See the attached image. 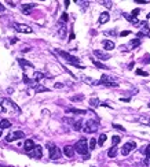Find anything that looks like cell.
Wrapping results in <instances>:
<instances>
[{"mask_svg": "<svg viewBox=\"0 0 150 167\" xmlns=\"http://www.w3.org/2000/svg\"><path fill=\"white\" fill-rule=\"evenodd\" d=\"M147 18H150V14H149V15H147Z\"/></svg>", "mask_w": 150, "mask_h": 167, "instance_id": "cell-49", "label": "cell"}, {"mask_svg": "<svg viewBox=\"0 0 150 167\" xmlns=\"http://www.w3.org/2000/svg\"><path fill=\"white\" fill-rule=\"evenodd\" d=\"M29 156L33 158V159H40V158L43 156V148L40 145H36L30 152H29Z\"/></svg>", "mask_w": 150, "mask_h": 167, "instance_id": "cell-9", "label": "cell"}, {"mask_svg": "<svg viewBox=\"0 0 150 167\" xmlns=\"http://www.w3.org/2000/svg\"><path fill=\"white\" fill-rule=\"evenodd\" d=\"M1 132H3V130H1V129H0V137H1Z\"/></svg>", "mask_w": 150, "mask_h": 167, "instance_id": "cell-48", "label": "cell"}, {"mask_svg": "<svg viewBox=\"0 0 150 167\" xmlns=\"http://www.w3.org/2000/svg\"><path fill=\"white\" fill-rule=\"evenodd\" d=\"M11 126V122L8 121V119H1L0 121V129L3 130V129H8Z\"/></svg>", "mask_w": 150, "mask_h": 167, "instance_id": "cell-24", "label": "cell"}, {"mask_svg": "<svg viewBox=\"0 0 150 167\" xmlns=\"http://www.w3.org/2000/svg\"><path fill=\"white\" fill-rule=\"evenodd\" d=\"M138 122L142 125H146V126H150V118L146 117V115H140V117L138 118Z\"/></svg>", "mask_w": 150, "mask_h": 167, "instance_id": "cell-19", "label": "cell"}, {"mask_svg": "<svg viewBox=\"0 0 150 167\" xmlns=\"http://www.w3.org/2000/svg\"><path fill=\"white\" fill-rule=\"evenodd\" d=\"M95 145H97V140L91 139L89 140V149H95Z\"/></svg>", "mask_w": 150, "mask_h": 167, "instance_id": "cell-33", "label": "cell"}, {"mask_svg": "<svg viewBox=\"0 0 150 167\" xmlns=\"http://www.w3.org/2000/svg\"><path fill=\"white\" fill-rule=\"evenodd\" d=\"M62 86H64L62 84H55V88H62Z\"/></svg>", "mask_w": 150, "mask_h": 167, "instance_id": "cell-46", "label": "cell"}, {"mask_svg": "<svg viewBox=\"0 0 150 167\" xmlns=\"http://www.w3.org/2000/svg\"><path fill=\"white\" fill-rule=\"evenodd\" d=\"M18 62H19V64L24 67V71H25L26 69H33V64L29 63V62L25 61V59H18Z\"/></svg>", "mask_w": 150, "mask_h": 167, "instance_id": "cell-15", "label": "cell"}, {"mask_svg": "<svg viewBox=\"0 0 150 167\" xmlns=\"http://www.w3.org/2000/svg\"><path fill=\"white\" fill-rule=\"evenodd\" d=\"M88 149H89V147L87 145V139H80L75 144V151L77 153H80V155L88 156Z\"/></svg>", "mask_w": 150, "mask_h": 167, "instance_id": "cell-2", "label": "cell"}, {"mask_svg": "<svg viewBox=\"0 0 150 167\" xmlns=\"http://www.w3.org/2000/svg\"><path fill=\"white\" fill-rule=\"evenodd\" d=\"M61 22H62V23H64V22H68V14H66V12H64V14H62Z\"/></svg>", "mask_w": 150, "mask_h": 167, "instance_id": "cell-37", "label": "cell"}, {"mask_svg": "<svg viewBox=\"0 0 150 167\" xmlns=\"http://www.w3.org/2000/svg\"><path fill=\"white\" fill-rule=\"evenodd\" d=\"M4 10H6V7H4L1 3H0V11H4Z\"/></svg>", "mask_w": 150, "mask_h": 167, "instance_id": "cell-45", "label": "cell"}, {"mask_svg": "<svg viewBox=\"0 0 150 167\" xmlns=\"http://www.w3.org/2000/svg\"><path fill=\"white\" fill-rule=\"evenodd\" d=\"M116 155H117V148H116V147H112L110 149L107 151V156L109 158H116Z\"/></svg>", "mask_w": 150, "mask_h": 167, "instance_id": "cell-27", "label": "cell"}, {"mask_svg": "<svg viewBox=\"0 0 150 167\" xmlns=\"http://www.w3.org/2000/svg\"><path fill=\"white\" fill-rule=\"evenodd\" d=\"M33 88H35V92L36 93H39V92H50V89L46 88V86H43V85H40L39 82H37V84H36Z\"/></svg>", "mask_w": 150, "mask_h": 167, "instance_id": "cell-18", "label": "cell"}, {"mask_svg": "<svg viewBox=\"0 0 150 167\" xmlns=\"http://www.w3.org/2000/svg\"><path fill=\"white\" fill-rule=\"evenodd\" d=\"M128 34H129V30H124V32H121L120 36H121V37H125V36H128Z\"/></svg>", "mask_w": 150, "mask_h": 167, "instance_id": "cell-43", "label": "cell"}, {"mask_svg": "<svg viewBox=\"0 0 150 167\" xmlns=\"http://www.w3.org/2000/svg\"><path fill=\"white\" fill-rule=\"evenodd\" d=\"M58 53H59V55H61L62 58H65V59H66V62H68V63L73 64V66H76V67L84 69V66H83V64L80 63V61H79V59H77V58H76V56H72L70 53L65 52V51H58Z\"/></svg>", "mask_w": 150, "mask_h": 167, "instance_id": "cell-3", "label": "cell"}, {"mask_svg": "<svg viewBox=\"0 0 150 167\" xmlns=\"http://www.w3.org/2000/svg\"><path fill=\"white\" fill-rule=\"evenodd\" d=\"M58 33H59V36H61V37H65V36H66V28H65V25L64 23H59V28H58Z\"/></svg>", "mask_w": 150, "mask_h": 167, "instance_id": "cell-25", "label": "cell"}, {"mask_svg": "<svg viewBox=\"0 0 150 167\" xmlns=\"http://www.w3.org/2000/svg\"><path fill=\"white\" fill-rule=\"evenodd\" d=\"M145 153H146V160H145V163L149 164V163H150V145L146 147V149H145Z\"/></svg>", "mask_w": 150, "mask_h": 167, "instance_id": "cell-28", "label": "cell"}, {"mask_svg": "<svg viewBox=\"0 0 150 167\" xmlns=\"http://www.w3.org/2000/svg\"><path fill=\"white\" fill-rule=\"evenodd\" d=\"M135 148H136V144H135V142H134V141H129V142H127V144H124V145H123L121 153L124 155V156H127V155H128V153L131 152L132 149H135Z\"/></svg>", "mask_w": 150, "mask_h": 167, "instance_id": "cell-10", "label": "cell"}, {"mask_svg": "<svg viewBox=\"0 0 150 167\" xmlns=\"http://www.w3.org/2000/svg\"><path fill=\"white\" fill-rule=\"evenodd\" d=\"M120 141H121V139H120L118 136H113V137H112V142H113V147H116Z\"/></svg>", "mask_w": 150, "mask_h": 167, "instance_id": "cell-31", "label": "cell"}, {"mask_svg": "<svg viewBox=\"0 0 150 167\" xmlns=\"http://www.w3.org/2000/svg\"><path fill=\"white\" fill-rule=\"evenodd\" d=\"M139 44H140V40H139V39L131 40V41H129V47H138Z\"/></svg>", "mask_w": 150, "mask_h": 167, "instance_id": "cell-32", "label": "cell"}, {"mask_svg": "<svg viewBox=\"0 0 150 167\" xmlns=\"http://www.w3.org/2000/svg\"><path fill=\"white\" fill-rule=\"evenodd\" d=\"M75 147H70V145H66L64 148V153H65V156H68V158H73V155H75Z\"/></svg>", "mask_w": 150, "mask_h": 167, "instance_id": "cell-12", "label": "cell"}, {"mask_svg": "<svg viewBox=\"0 0 150 167\" xmlns=\"http://www.w3.org/2000/svg\"><path fill=\"white\" fill-rule=\"evenodd\" d=\"M35 7H36V4H33V3H30V4H24V6H22V12L28 15V14H30V11H32Z\"/></svg>", "mask_w": 150, "mask_h": 167, "instance_id": "cell-14", "label": "cell"}, {"mask_svg": "<svg viewBox=\"0 0 150 167\" xmlns=\"http://www.w3.org/2000/svg\"><path fill=\"white\" fill-rule=\"evenodd\" d=\"M92 62H94V64H95L97 67H99V69H103V70H109V67H107L106 64L100 63V62H98V61H92Z\"/></svg>", "mask_w": 150, "mask_h": 167, "instance_id": "cell-29", "label": "cell"}, {"mask_svg": "<svg viewBox=\"0 0 150 167\" xmlns=\"http://www.w3.org/2000/svg\"><path fill=\"white\" fill-rule=\"evenodd\" d=\"M136 74L138 75H147V73L146 71H143V70H140V69H138V70H136Z\"/></svg>", "mask_w": 150, "mask_h": 167, "instance_id": "cell-39", "label": "cell"}, {"mask_svg": "<svg viewBox=\"0 0 150 167\" xmlns=\"http://www.w3.org/2000/svg\"><path fill=\"white\" fill-rule=\"evenodd\" d=\"M109 19H110V17H109V14H107V12H102V14L99 15V23H100V25L106 23Z\"/></svg>", "mask_w": 150, "mask_h": 167, "instance_id": "cell-22", "label": "cell"}, {"mask_svg": "<svg viewBox=\"0 0 150 167\" xmlns=\"http://www.w3.org/2000/svg\"><path fill=\"white\" fill-rule=\"evenodd\" d=\"M76 3H79V4H83V10H86L87 6H88V1H76Z\"/></svg>", "mask_w": 150, "mask_h": 167, "instance_id": "cell-38", "label": "cell"}, {"mask_svg": "<svg viewBox=\"0 0 150 167\" xmlns=\"http://www.w3.org/2000/svg\"><path fill=\"white\" fill-rule=\"evenodd\" d=\"M66 112H69V114H77V115L87 114L86 110H77V108H68V110H66Z\"/></svg>", "mask_w": 150, "mask_h": 167, "instance_id": "cell-17", "label": "cell"}, {"mask_svg": "<svg viewBox=\"0 0 150 167\" xmlns=\"http://www.w3.org/2000/svg\"><path fill=\"white\" fill-rule=\"evenodd\" d=\"M123 15H124L125 19H127V21H129L131 23H134V25H139V21H138V18L132 17L131 14H123Z\"/></svg>", "mask_w": 150, "mask_h": 167, "instance_id": "cell-16", "label": "cell"}, {"mask_svg": "<svg viewBox=\"0 0 150 167\" xmlns=\"http://www.w3.org/2000/svg\"><path fill=\"white\" fill-rule=\"evenodd\" d=\"M84 99V96H83V95H77V96H73L72 97V101H79V100H83Z\"/></svg>", "mask_w": 150, "mask_h": 167, "instance_id": "cell-34", "label": "cell"}, {"mask_svg": "<svg viewBox=\"0 0 150 167\" xmlns=\"http://www.w3.org/2000/svg\"><path fill=\"white\" fill-rule=\"evenodd\" d=\"M102 106V103L99 101V99H97V97H92V99L89 100V107H92V108H97V107Z\"/></svg>", "mask_w": 150, "mask_h": 167, "instance_id": "cell-23", "label": "cell"}, {"mask_svg": "<svg viewBox=\"0 0 150 167\" xmlns=\"http://www.w3.org/2000/svg\"><path fill=\"white\" fill-rule=\"evenodd\" d=\"M81 79H83V81H86L88 85H99V84H100V81H95V79L88 78V77H86V75H83Z\"/></svg>", "mask_w": 150, "mask_h": 167, "instance_id": "cell-20", "label": "cell"}, {"mask_svg": "<svg viewBox=\"0 0 150 167\" xmlns=\"http://www.w3.org/2000/svg\"><path fill=\"white\" fill-rule=\"evenodd\" d=\"M0 112H4V108H3V97H0Z\"/></svg>", "mask_w": 150, "mask_h": 167, "instance_id": "cell-41", "label": "cell"}, {"mask_svg": "<svg viewBox=\"0 0 150 167\" xmlns=\"http://www.w3.org/2000/svg\"><path fill=\"white\" fill-rule=\"evenodd\" d=\"M138 14H139V8H136V10H134V11H132V14H131V15L136 18V15H138Z\"/></svg>", "mask_w": 150, "mask_h": 167, "instance_id": "cell-42", "label": "cell"}, {"mask_svg": "<svg viewBox=\"0 0 150 167\" xmlns=\"http://www.w3.org/2000/svg\"><path fill=\"white\" fill-rule=\"evenodd\" d=\"M99 129V123L98 121H94V119H89V121L86 122V126L83 128V130L86 133H95Z\"/></svg>", "mask_w": 150, "mask_h": 167, "instance_id": "cell-4", "label": "cell"}, {"mask_svg": "<svg viewBox=\"0 0 150 167\" xmlns=\"http://www.w3.org/2000/svg\"><path fill=\"white\" fill-rule=\"evenodd\" d=\"M147 106H149V108H150V103H149V104H147Z\"/></svg>", "mask_w": 150, "mask_h": 167, "instance_id": "cell-50", "label": "cell"}, {"mask_svg": "<svg viewBox=\"0 0 150 167\" xmlns=\"http://www.w3.org/2000/svg\"><path fill=\"white\" fill-rule=\"evenodd\" d=\"M48 151H50V159L52 160H57V159H61V151L59 148L54 145V144H48Z\"/></svg>", "mask_w": 150, "mask_h": 167, "instance_id": "cell-5", "label": "cell"}, {"mask_svg": "<svg viewBox=\"0 0 150 167\" xmlns=\"http://www.w3.org/2000/svg\"><path fill=\"white\" fill-rule=\"evenodd\" d=\"M113 128H115V129H117V130H120V132H125V129L123 128V126H120V125H117V123H115V125H113Z\"/></svg>", "mask_w": 150, "mask_h": 167, "instance_id": "cell-36", "label": "cell"}, {"mask_svg": "<svg viewBox=\"0 0 150 167\" xmlns=\"http://www.w3.org/2000/svg\"><path fill=\"white\" fill-rule=\"evenodd\" d=\"M3 108L4 112H10V114H21V108L11 101L10 99H3Z\"/></svg>", "mask_w": 150, "mask_h": 167, "instance_id": "cell-1", "label": "cell"}, {"mask_svg": "<svg viewBox=\"0 0 150 167\" xmlns=\"http://www.w3.org/2000/svg\"><path fill=\"white\" fill-rule=\"evenodd\" d=\"M73 129H75L76 132L81 130V129H83V121H81V119H79V121H76L75 123H73Z\"/></svg>", "mask_w": 150, "mask_h": 167, "instance_id": "cell-26", "label": "cell"}, {"mask_svg": "<svg viewBox=\"0 0 150 167\" xmlns=\"http://www.w3.org/2000/svg\"><path fill=\"white\" fill-rule=\"evenodd\" d=\"M100 84L105 86H118V82L115 81V78H112L110 75L103 74L100 77Z\"/></svg>", "mask_w": 150, "mask_h": 167, "instance_id": "cell-6", "label": "cell"}, {"mask_svg": "<svg viewBox=\"0 0 150 167\" xmlns=\"http://www.w3.org/2000/svg\"><path fill=\"white\" fill-rule=\"evenodd\" d=\"M94 53H95V56H98L99 59H102V61H107V59L110 58V53L102 52V51H99V50H95L94 51Z\"/></svg>", "mask_w": 150, "mask_h": 167, "instance_id": "cell-11", "label": "cell"}, {"mask_svg": "<svg viewBox=\"0 0 150 167\" xmlns=\"http://www.w3.org/2000/svg\"><path fill=\"white\" fill-rule=\"evenodd\" d=\"M22 137H25V134H24V132H21V130H17V132H13L10 133V134L6 137V141L7 142H11V141H17V140L22 139Z\"/></svg>", "mask_w": 150, "mask_h": 167, "instance_id": "cell-8", "label": "cell"}, {"mask_svg": "<svg viewBox=\"0 0 150 167\" xmlns=\"http://www.w3.org/2000/svg\"><path fill=\"white\" fill-rule=\"evenodd\" d=\"M103 48L106 51H112L113 48H115V43H113V41H110V40H105V41H103Z\"/></svg>", "mask_w": 150, "mask_h": 167, "instance_id": "cell-21", "label": "cell"}, {"mask_svg": "<svg viewBox=\"0 0 150 167\" xmlns=\"http://www.w3.org/2000/svg\"><path fill=\"white\" fill-rule=\"evenodd\" d=\"M35 142H33L32 141V140H26V141H25V144H24V149H25L26 151V152H30V151H32L33 149V148H35Z\"/></svg>", "mask_w": 150, "mask_h": 167, "instance_id": "cell-13", "label": "cell"}, {"mask_svg": "<svg viewBox=\"0 0 150 167\" xmlns=\"http://www.w3.org/2000/svg\"><path fill=\"white\" fill-rule=\"evenodd\" d=\"M91 167H94V166H91Z\"/></svg>", "mask_w": 150, "mask_h": 167, "instance_id": "cell-52", "label": "cell"}, {"mask_svg": "<svg viewBox=\"0 0 150 167\" xmlns=\"http://www.w3.org/2000/svg\"><path fill=\"white\" fill-rule=\"evenodd\" d=\"M100 3L103 4L106 8H112V6H113V3H112V1H100Z\"/></svg>", "mask_w": 150, "mask_h": 167, "instance_id": "cell-35", "label": "cell"}, {"mask_svg": "<svg viewBox=\"0 0 150 167\" xmlns=\"http://www.w3.org/2000/svg\"><path fill=\"white\" fill-rule=\"evenodd\" d=\"M0 167H3V166H0Z\"/></svg>", "mask_w": 150, "mask_h": 167, "instance_id": "cell-51", "label": "cell"}, {"mask_svg": "<svg viewBox=\"0 0 150 167\" xmlns=\"http://www.w3.org/2000/svg\"><path fill=\"white\" fill-rule=\"evenodd\" d=\"M136 3H147V1H145V0H136Z\"/></svg>", "mask_w": 150, "mask_h": 167, "instance_id": "cell-47", "label": "cell"}, {"mask_svg": "<svg viewBox=\"0 0 150 167\" xmlns=\"http://www.w3.org/2000/svg\"><path fill=\"white\" fill-rule=\"evenodd\" d=\"M106 139H107V136H106V134H100V136H99V139H98V144H99V145H103L105 141H106Z\"/></svg>", "mask_w": 150, "mask_h": 167, "instance_id": "cell-30", "label": "cell"}, {"mask_svg": "<svg viewBox=\"0 0 150 167\" xmlns=\"http://www.w3.org/2000/svg\"><path fill=\"white\" fill-rule=\"evenodd\" d=\"M105 34L106 36H116L117 33H116V30H109V32H105Z\"/></svg>", "mask_w": 150, "mask_h": 167, "instance_id": "cell-40", "label": "cell"}, {"mask_svg": "<svg viewBox=\"0 0 150 167\" xmlns=\"http://www.w3.org/2000/svg\"><path fill=\"white\" fill-rule=\"evenodd\" d=\"M136 167H147V164L143 162V163H138V164H136Z\"/></svg>", "mask_w": 150, "mask_h": 167, "instance_id": "cell-44", "label": "cell"}, {"mask_svg": "<svg viewBox=\"0 0 150 167\" xmlns=\"http://www.w3.org/2000/svg\"><path fill=\"white\" fill-rule=\"evenodd\" d=\"M13 28L17 30V32H19V33H32L33 32V29L30 28V26H28V25H24V23H13Z\"/></svg>", "mask_w": 150, "mask_h": 167, "instance_id": "cell-7", "label": "cell"}]
</instances>
